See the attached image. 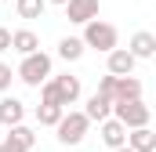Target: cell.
Here are the masks:
<instances>
[{
  "instance_id": "obj_7",
  "label": "cell",
  "mask_w": 156,
  "mask_h": 152,
  "mask_svg": "<svg viewBox=\"0 0 156 152\" xmlns=\"http://www.w3.org/2000/svg\"><path fill=\"white\" fill-rule=\"evenodd\" d=\"M33 141H37V134L29 130V127H7V138H4V149H11V152H29L33 149Z\"/></svg>"
},
{
  "instance_id": "obj_6",
  "label": "cell",
  "mask_w": 156,
  "mask_h": 152,
  "mask_svg": "<svg viewBox=\"0 0 156 152\" xmlns=\"http://www.w3.org/2000/svg\"><path fill=\"white\" fill-rule=\"evenodd\" d=\"M66 15H69V22L87 26V22L98 18V0H69V4H66Z\"/></svg>"
},
{
  "instance_id": "obj_22",
  "label": "cell",
  "mask_w": 156,
  "mask_h": 152,
  "mask_svg": "<svg viewBox=\"0 0 156 152\" xmlns=\"http://www.w3.org/2000/svg\"><path fill=\"white\" fill-rule=\"evenodd\" d=\"M51 4H69V0H51Z\"/></svg>"
},
{
  "instance_id": "obj_11",
  "label": "cell",
  "mask_w": 156,
  "mask_h": 152,
  "mask_svg": "<svg viewBox=\"0 0 156 152\" xmlns=\"http://www.w3.org/2000/svg\"><path fill=\"white\" fill-rule=\"evenodd\" d=\"M11 51H18L22 58H26V54H37L40 51L37 33H33V29H15V33H11Z\"/></svg>"
},
{
  "instance_id": "obj_1",
  "label": "cell",
  "mask_w": 156,
  "mask_h": 152,
  "mask_svg": "<svg viewBox=\"0 0 156 152\" xmlns=\"http://www.w3.org/2000/svg\"><path fill=\"white\" fill-rule=\"evenodd\" d=\"M83 47H94V51H102V54H109V51H116L120 43V33L116 26H109V22H102V18H94V22H87L83 26Z\"/></svg>"
},
{
  "instance_id": "obj_15",
  "label": "cell",
  "mask_w": 156,
  "mask_h": 152,
  "mask_svg": "<svg viewBox=\"0 0 156 152\" xmlns=\"http://www.w3.org/2000/svg\"><path fill=\"white\" fill-rule=\"evenodd\" d=\"M22 116H26V105H22L18 98H4V102H0V123H4V127H18Z\"/></svg>"
},
{
  "instance_id": "obj_18",
  "label": "cell",
  "mask_w": 156,
  "mask_h": 152,
  "mask_svg": "<svg viewBox=\"0 0 156 152\" xmlns=\"http://www.w3.org/2000/svg\"><path fill=\"white\" fill-rule=\"evenodd\" d=\"M62 116H66V109H62V105H37V119L44 123V127H55Z\"/></svg>"
},
{
  "instance_id": "obj_23",
  "label": "cell",
  "mask_w": 156,
  "mask_h": 152,
  "mask_svg": "<svg viewBox=\"0 0 156 152\" xmlns=\"http://www.w3.org/2000/svg\"><path fill=\"white\" fill-rule=\"evenodd\" d=\"M0 152H11V149H4V145H0Z\"/></svg>"
},
{
  "instance_id": "obj_12",
  "label": "cell",
  "mask_w": 156,
  "mask_h": 152,
  "mask_svg": "<svg viewBox=\"0 0 156 152\" xmlns=\"http://www.w3.org/2000/svg\"><path fill=\"white\" fill-rule=\"evenodd\" d=\"M127 149L131 152H156V134L149 130V127L131 130V134H127Z\"/></svg>"
},
{
  "instance_id": "obj_4",
  "label": "cell",
  "mask_w": 156,
  "mask_h": 152,
  "mask_svg": "<svg viewBox=\"0 0 156 152\" xmlns=\"http://www.w3.org/2000/svg\"><path fill=\"white\" fill-rule=\"evenodd\" d=\"M87 127H91V123H87V116H83V112H66L58 123H55V130H58L55 138H58L62 145H80L83 134H87Z\"/></svg>"
},
{
  "instance_id": "obj_5",
  "label": "cell",
  "mask_w": 156,
  "mask_h": 152,
  "mask_svg": "<svg viewBox=\"0 0 156 152\" xmlns=\"http://www.w3.org/2000/svg\"><path fill=\"white\" fill-rule=\"evenodd\" d=\"M51 87H55V94H58V102H62V109H69L73 102L80 98V76H55L51 80Z\"/></svg>"
},
{
  "instance_id": "obj_17",
  "label": "cell",
  "mask_w": 156,
  "mask_h": 152,
  "mask_svg": "<svg viewBox=\"0 0 156 152\" xmlns=\"http://www.w3.org/2000/svg\"><path fill=\"white\" fill-rule=\"evenodd\" d=\"M80 54H83V40L80 36H66L58 43V58H66V62H76Z\"/></svg>"
},
{
  "instance_id": "obj_2",
  "label": "cell",
  "mask_w": 156,
  "mask_h": 152,
  "mask_svg": "<svg viewBox=\"0 0 156 152\" xmlns=\"http://www.w3.org/2000/svg\"><path fill=\"white\" fill-rule=\"evenodd\" d=\"M149 105L138 98V102H113V119L123 123V130H138V127H149Z\"/></svg>"
},
{
  "instance_id": "obj_20",
  "label": "cell",
  "mask_w": 156,
  "mask_h": 152,
  "mask_svg": "<svg viewBox=\"0 0 156 152\" xmlns=\"http://www.w3.org/2000/svg\"><path fill=\"white\" fill-rule=\"evenodd\" d=\"M0 51H11V29L0 26Z\"/></svg>"
},
{
  "instance_id": "obj_9",
  "label": "cell",
  "mask_w": 156,
  "mask_h": 152,
  "mask_svg": "<svg viewBox=\"0 0 156 152\" xmlns=\"http://www.w3.org/2000/svg\"><path fill=\"white\" fill-rule=\"evenodd\" d=\"M127 54H131L134 62H138V58H153V54H156V36H153V33H145V29L134 33V36H131V47H127Z\"/></svg>"
},
{
  "instance_id": "obj_8",
  "label": "cell",
  "mask_w": 156,
  "mask_h": 152,
  "mask_svg": "<svg viewBox=\"0 0 156 152\" xmlns=\"http://www.w3.org/2000/svg\"><path fill=\"white\" fill-rule=\"evenodd\" d=\"M83 116H87V123H94V119H98V123H105V119L113 116V98H105V94H98V91H94V94L87 98Z\"/></svg>"
},
{
  "instance_id": "obj_21",
  "label": "cell",
  "mask_w": 156,
  "mask_h": 152,
  "mask_svg": "<svg viewBox=\"0 0 156 152\" xmlns=\"http://www.w3.org/2000/svg\"><path fill=\"white\" fill-rule=\"evenodd\" d=\"M113 152H131V149H127V145H123V149H113Z\"/></svg>"
},
{
  "instance_id": "obj_3",
  "label": "cell",
  "mask_w": 156,
  "mask_h": 152,
  "mask_svg": "<svg viewBox=\"0 0 156 152\" xmlns=\"http://www.w3.org/2000/svg\"><path fill=\"white\" fill-rule=\"evenodd\" d=\"M47 76H51V58H47L44 51H37V54H26V58H22V65H18V80H22V83L40 87Z\"/></svg>"
},
{
  "instance_id": "obj_16",
  "label": "cell",
  "mask_w": 156,
  "mask_h": 152,
  "mask_svg": "<svg viewBox=\"0 0 156 152\" xmlns=\"http://www.w3.org/2000/svg\"><path fill=\"white\" fill-rule=\"evenodd\" d=\"M15 7H18V18L33 22V18H40V15H44L47 0H15Z\"/></svg>"
},
{
  "instance_id": "obj_10",
  "label": "cell",
  "mask_w": 156,
  "mask_h": 152,
  "mask_svg": "<svg viewBox=\"0 0 156 152\" xmlns=\"http://www.w3.org/2000/svg\"><path fill=\"white\" fill-rule=\"evenodd\" d=\"M142 98V83L134 76H116V87H113V102H138Z\"/></svg>"
},
{
  "instance_id": "obj_14",
  "label": "cell",
  "mask_w": 156,
  "mask_h": 152,
  "mask_svg": "<svg viewBox=\"0 0 156 152\" xmlns=\"http://www.w3.org/2000/svg\"><path fill=\"white\" fill-rule=\"evenodd\" d=\"M102 141L109 145V149H123L127 145V130H123V123H116L113 116L102 123Z\"/></svg>"
},
{
  "instance_id": "obj_19",
  "label": "cell",
  "mask_w": 156,
  "mask_h": 152,
  "mask_svg": "<svg viewBox=\"0 0 156 152\" xmlns=\"http://www.w3.org/2000/svg\"><path fill=\"white\" fill-rule=\"evenodd\" d=\"M11 80H15V76H11V65H4V62H0V91H7V87H11Z\"/></svg>"
},
{
  "instance_id": "obj_13",
  "label": "cell",
  "mask_w": 156,
  "mask_h": 152,
  "mask_svg": "<svg viewBox=\"0 0 156 152\" xmlns=\"http://www.w3.org/2000/svg\"><path fill=\"white\" fill-rule=\"evenodd\" d=\"M134 73V58L127 54V47L109 51V76H131Z\"/></svg>"
}]
</instances>
